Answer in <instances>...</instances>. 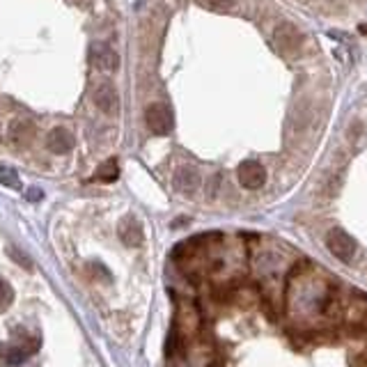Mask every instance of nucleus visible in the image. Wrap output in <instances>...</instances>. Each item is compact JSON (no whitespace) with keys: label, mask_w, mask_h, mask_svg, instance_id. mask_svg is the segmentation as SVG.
Returning <instances> with one entry per match:
<instances>
[{"label":"nucleus","mask_w":367,"mask_h":367,"mask_svg":"<svg viewBox=\"0 0 367 367\" xmlns=\"http://www.w3.org/2000/svg\"><path fill=\"white\" fill-rule=\"evenodd\" d=\"M92 99H94V106H97L101 112H106V115H115V112L120 110L117 90H115V87H112L110 83L97 85V90H94Z\"/></svg>","instance_id":"7ed1b4c3"},{"label":"nucleus","mask_w":367,"mask_h":367,"mask_svg":"<svg viewBox=\"0 0 367 367\" xmlns=\"http://www.w3.org/2000/svg\"><path fill=\"white\" fill-rule=\"evenodd\" d=\"M276 41H278V46H281V51H285L287 56H292L301 49V34L290 23H285L276 30Z\"/></svg>","instance_id":"6e6552de"},{"label":"nucleus","mask_w":367,"mask_h":367,"mask_svg":"<svg viewBox=\"0 0 367 367\" xmlns=\"http://www.w3.org/2000/svg\"><path fill=\"white\" fill-rule=\"evenodd\" d=\"M145 122H147V127H150L152 134H156V136L170 134L172 124H174L172 112H170L168 106H165V103H152V106H147Z\"/></svg>","instance_id":"f257e3e1"},{"label":"nucleus","mask_w":367,"mask_h":367,"mask_svg":"<svg viewBox=\"0 0 367 367\" xmlns=\"http://www.w3.org/2000/svg\"><path fill=\"white\" fill-rule=\"evenodd\" d=\"M90 60H92V65L101 69V72H115V69L120 67V56H117V51L108 46V44H103V41H97V44H92L90 46Z\"/></svg>","instance_id":"f03ea898"},{"label":"nucleus","mask_w":367,"mask_h":367,"mask_svg":"<svg viewBox=\"0 0 367 367\" xmlns=\"http://www.w3.org/2000/svg\"><path fill=\"white\" fill-rule=\"evenodd\" d=\"M12 303H14V290H12V285L7 283L5 278H0V310H7Z\"/></svg>","instance_id":"4468645a"},{"label":"nucleus","mask_w":367,"mask_h":367,"mask_svg":"<svg viewBox=\"0 0 367 367\" xmlns=\"http://www.w3.org/2000/svg\"><path fill=\"white\" fill-rule=\"evenodd\" d=\"M328 248H330V252H333L335 257H340L342 262H349L354 257V252H356V246H354V239L349 237L347 232H342V230H333L328 234Z\"/></svg>","instance_id":"39448f33"},{"label":"nucleus","mask_w":367,"mask_h":367,"mask_svg":"<svg viewBox=\"0 0 367 367\" xmlns=\"http://www.w3.org/2000/svg\"><path fill=\"white\" fill-rule=\"evenodd\" d=\"M200 184H202V177L193 165H181L174 172V188H179L181 193H195Z\"/></svg>","instance_id":"0eeeda50"},{"label":"nucleus","mask_w":367,"mask_h":367,"mask_svg":"<svg viewBox=\"0 0 367 367\" xmlns=\"http://www.w3.org/2000/svg\"><path fill=\"white\" fill-rule=\"evenodd\" d=\"M37 347H39L37 340H32L30 345H23V347H12L10 354L5 356L7 363H10V365H19V363H23V361H28V358L32 356V352H34Z\"/></svg>","instance_id":"9b49d317"},{"label":"nucleus","mask_w":367,"mask_h":367,"mask_svg":"<svg viewBox=\"0 0 367 367\" xmlns=\"http://www.w3.org/2000/svg\"><path fill=\"white\" fill-rule=\"evenodd\" d=\"M7 255H10L16 264H21L25 271H32V259L30 255H25V252L21 248H14V246H7Z\"/></svg>","instance_id":"2eb2a0df"},{"label":"nucleus","mask_w":367,"mask_h":367,"mask_svg":"<svg viewBox=\"0 0 367 367\" xmlns=\"http://www.w3.org/2000/svg\"><path fill=\"white\" fill-rule=\"evenodd\" d=\"M117 234L122 243H127V246H141L143 239H145V232H143V225L136 221L134 216H127L122 218L120 225H117Z\"/></svg>","instance_id":"423d86ee"},{"label":"nucleus","mask_w":367,"mask_h":367,"mask_svg":"<svg viewBox=\"0 0 367 367\" xmlns=\"http://www.w3.org/2000/svg\"><path fill=\"white\" fill-rule=\"evenodd\" d=\"M117 174H120V170H117V161L112 159V161H106L101 165V168L97 170V179H101V181H115L117 179Z\"/></svg>","instance_id":"ddd939ff"},{"label":"nucleus","mask_w":367,"mask_h":367,"mask_svg":"<svg viewBox=\"0 0 367 367\" xmlns=\"http://www.w3.org/2000/svg\"><path fill=\"white\" fill-rule=\"evenodd\" d=\"M234 3H237V0H207V5L212 7V10H216V12H227V10H232Z\"/></svg>","instance_id":"dca6fc26"},{"label":"nucleus","mask_w":367,"mask_h":367,"mask_svg":"<svg viewBox=\"0 0 367 367\" xmlns=\"http://www.w3.org/2000/svg\"><path fill=\"white\" fill-rule=\"evenodd\" d=\"M25 195H28L30 202H39V200L44 198L41 188H37V186H30V188H28V193H25Z\"/></svg>","instance_id":"f3484780"},{"label":"nucleus","mask_w":367,"mask_h":367,"mask_svg":"<svg viewBox=\"0 0 367 367\" xmlns=\"http://www.w3.org/2000/svg\"><path fill=\"white\" fill-rule=\"evenodd\" d=\"M74 136L69 134L67 129H63V127H58V129H53L51 131V134L46 136V147L53 154H67V152H72V147H74Z\"/></svg>","instance_id":"1a4fd4ad"},{"label":"nucleus","mask_w":367,"mask_h":367,"mask_svg":"<svg viewBox=\"0 0 367 367\" xmlns=\"http://www.w3.org/2000/svg\"><path fill=\"white\" fill-rule=\"evenodd\" d=\"M30 136H32V124H30V122H25V120H16V122H12L10 138H12V143H14V145H23V143H28V141H30Z\"/></svg>","instance_id":"9d476101"},{"label":"nucleus","mask_w":367,"mask_h":367,"mask_svg":"<svg viewBox=\"0 0 367 367\" xmlns=\"http://www.w3.org/2000/svg\"><path fill=\"white\" fill-rule=\"evenodd\" d=\"M239 181H241L243 188H250V191L264 186L266 172H264V168H262V163H257V161H243L241 168H239Z\"/></svg>","instance_id":"20e7f679"},{"label":"nucleus","mask_w":367,"mask_h":367,"mask_svg":"<svg viewBox=\"0 0 367 367\" xmlns=\"http://www.w3.org/2000/svg\"><path fill=\"white\" fill-rule=\"evenodd\" d=\"M0 184L5 188H12V191H19L21 188V177L12 165H0Z\"/></svg>","instance_id":"f8f14e48"}]
</instances>
